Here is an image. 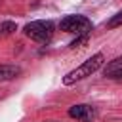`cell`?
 <instances>
[{"label":"cell","instance_id":"obj_1","mask_svg":"<svg viewBox=\"0 0 122 122\" xmlns=\"http://www.w3.org/2000/svg\"><path fill=\"white\" fill-rule=\"evenodd\" d=\"M103 63H105V55H103V53H93V55H92L90 59H86L80 67L69 71V72L63 76V84H65V86H72V84H76L78 80H84V78L92 76L95 71H99V69L103 67Z\"/></svg>","mask_w":122,"mask_h":122},{"label":"cell","instance_id":"obj_2","mask_svg":"<svg viewBox=\"0 0 122 122\" xmlns=\"http://www.w3.org/2000/svg\"><path fill=\"white\" fill-rule=\"evenodd\" d=\"M53 30H55V27H53L51 21H30L23 29L25 36H29L30 40L40 42V44L50 42L51 36H53Z\"/></svg>","mask_w":122,"mask_h":122},{"label":"cell","instance_id":"obj_3","mask_svg":"<svg viewBox=\"0 0 122 122\" xmlns=\"http://www.w3.org/2000/svg\"><path fill=\"white\" fill-rule=\"evenodd\" d=\"M61 30L69 32V34H76V36H84V34H90L92 30V21L84 15H67L61 19L59 23Z\"/></svg>","mask_w":122,"mask_h":122},{"label":"cell","instance_id":"obj_4","mask_svg":"<svg viewBox=\"0 0 122 122\" xmlns=\"http://www.w3.org/2000/svg\"><path fill=\"white\" fill-rule=\"evenodd\" d=\"M69 116L74 118V120H80V122H92L97 112L92 105H86V103H80V105H72L69 109Z\"/></svg>","mask_w":122,"mask_h":122},{"label":"cell","instance_id":"obj_5","mask_svg":"<svg viewBox=\"0 0 122 122\" xmlns=\"http://www.w3.org/2000/svg\"><path fill=\"white\" fill-rule=\"evenodd\" d=\"M105 76L107 78H122V57H116L105 65Z\"/></svg>","mask_w":122,"mask_h":122},{"label":"cell","instance_id":"obj_6","mask_svg":"<svg viewBox=\"0 0 122 122\" xmlns=\"http://www.w3.org/2000/svg\"><path fill=\"white\" fill-rule=\"evenodd\" d=\"M19 74H21V69L17 65H0V82L13 80Z\"/></svg>","mask_w":122,"mask_h":122},{"label":"cell","instance_id":"obj_7","mask_svg":"<svg viewBox=\"0 0 122 122\" xmlns=\"http://www.w3.org/2000/svg\"><path fill=\"white\" fill-rule=\"evenodd\" d=\"M107 27H109V29H116V27H122V11H118L116 15H112V17L109 19Z\"/></svg>","mask_w":122,"mask_h":122},{"label":"cell","instance_id":"obj_8","mask_svg":"<svg viewBox=\"0 0 122 122\" xmlns=\"http://www.w3.org/2000/svg\"><path fill=\"white\" fill-rule=\"evenodd\" d=\"M15 30V23L13 21H4L2 25H0V32L2 34H10V32H13Z\"/></svg>","mask_w":122,"mask_h":122},{"label":"cell","instance_id":"obj_9","mask_svg":"<svg viewBox=\"0 0 122 122\" xmlns=\"http://www.w3.org/2000/svg\"><path fill=\"white\" fill-rule=\"evenodd\" d=\"M86 40H88V34H84V36H76V40H72V42H71V48H76V46L84 44Z\"/></svg>","mask_w":122,"mask_h":122},{"label":"cell","instance_id":"obj_10","mask_svg":"<svg viewBox=\"0 0 122 122\" xmlns=\"http://www.w3.org/2000/svg\"><path fill=\"white\" fill-rule=\"evenodd\" d=\"M48 122H57V120H48Z\"/></svg>","mask_w":122,"mask_h":122}]
</instances>
